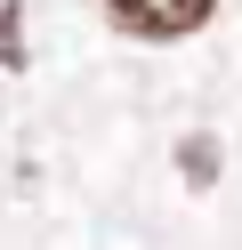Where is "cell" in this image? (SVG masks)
Returning a JSON list of instances; mask_svg holds the SVG:
<instances>
[{
    "instance_id": "1",
    "label": "cell",
    "mask_w": 242,
    "mask_h": 250,
    "mask_svg": "<svg viewBox=\"0 0 242 250\" xmlns=\"http://www.w3.org/2000/svg\"><path fill=\"white\" fill-rule=\"evenodd\" d=\"M105 8H113V24H129L145 41H177L210 17V0H105Z\"/></svg>"
}]
</instances>
